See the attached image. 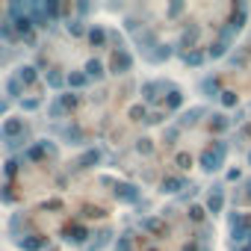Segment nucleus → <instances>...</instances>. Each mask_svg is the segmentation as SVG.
Returning a JSON list of instances; mask_svg holds the SVG:
<instances>
[{"label":"nucleus","instance_id":"423d86ee","mask_svg":"<svg viewBox=\"0 0 251 251\" xmlns=\"http://www.w3.org/2000/svg\"><path fill=\"white\" fill-rule=\"evenodd\" d=\"M15 245L21 248V251H45L48 248V236L45 233H18L15 236Z\"/></svg>","mask_w":251,"mask_h":251},{"label":"nucleus","instance_id":"ea45409f","mask_svg":"<svg viewBox=\"0 0 251 251\" xmlns=\"http://www.w3.org/2000/svg\"><path fill=\"white\" fill-rule=\"evenodd\" d=\"M180 12H183V0H175V3L166 9V18H177Z\"/></svg>","mask_w":251,"mask_h":251},{"label":"nucleus","instance_id":"9d476101","mask_svg":"<svg viewBox=\"0 0 251 251\" xmlns=\"http://www.w3.org/2000/svg\"><path fill=\"white\" fill-rule=\"evenodd\" d=\"M198 39H201V27H198V24H189V27H183V33H180V42H177V48H183V53H186V50H195Z\"/></svg>","mask_w":251,"mask_h":251},{"label":"nucleus","instance_id":"c756f323","mask_svg":"<svg viewBox=\"0 0 251 251\" xmlns=\"http://www.w3.org/2000/svg\"><path fill=\"white\" fill-rule=\"evenodd\" d=\"M45 80H48L50 89H62V86H65V74H62L59 68H50V71L45 74Z\"/></svg>","mask_w":251,"mask_h":251},{"label":"nucleus","instance_id":"1a4fd4ad","mask_svg":"<svg viewBox=\"0 0 251 251\" xmlns=\"http://www.w3.org/2000/svg\"><path fill=\"white\" fill-rule=\"evenodd\" d=\"M89 230L83 227V225H68L65 230H62V239L65 242H71V245H89Z\"/></svg>","mask_w":251,"mask_h":251},{"label":"nucleus","instance_id":"58836bf2","mask_svg":"<svg viewBox=\"0 0 251 251\" xmlns=\"http://www.w3.org/2000/svg\"><path fill=\"white\" fill-rule=\"evenodd\" d=\"M115 251H133V242H130V236L124 233V236H118V242H115Z\"/></svg>","mask_w":251,"mask_h":251},{"label":"nucleus","instance_id":"bb28decb","mask_svg":"<svg viewBox=\"0 0 251 251\" xmlns=\"http://www.w3.org/2000/svg\"><path fill=\"white\" fill-rule=\"evenodd\" d=\"M65 86L68 89H86L89 86V77L83 71H71V74H65Z\"/></svg>","mask_w":251,"mask_h":251},{"label":"nucleus","instance_id":"49530a36","mask_svg":"<svg viewBox=\"0 0 251 251\" xmlns=\"http://www.w3.org/2000/svg\"><path fill=\"white\" fill-rule=\"evenodd\" d=\"M9 103H12V100H9L6 95H3V98H0V115H6V112H9Z\"/></svg>","mask_w":251,"mask_h":251},{"label":"nucleus","instance_id":"39448f33","mask_svg":"<svg viewBox=\"0 0 251 251\" xmlns=\"http://www.w3.org/2000/svg\"><path fill=\"white\" fill-rule=\"evenodd\" d=\"M112 195H115V201H121V204H139V198H142L139 186H136V183H127V180H115Z\"/></svg>","mask_w":251,"mask_h":251},{"label":"nucleus","instance_id":"a211bd4d","mask_svg":"<svg viewBox=\"0 0 251 251\" xmlns=\"http://www.w3.org/2000/svg\"><path fill=\"white\" fill-rule=\"evenodd\" d=\"M62 139H68L71 145H83L86 142V133L80 124H68V127H62Z\"/></svg>","mask_w":251,"mask_h":251},{"label":"nucleus","instance_id":"864d4df0","mask_svg":"<svg viewBox=\"0 0 251 251\" xmlns=\"http://www.w3.org/2000/svg\"><path fill=\"white\" fill-rule=\"evenodd\" d=\"M248 163H251V154H248Z\"/></svg>","mask_w":251,"mask_h":251},{"label":"nucleus","instance_id":"20e7f679","mask_svg":"<svg viewBox=\"0 0 251 251\" xmlns=\"http://www.w3.org/2000/svg\"><path fill=\"white\" fill-rule=\"evenodd\" d=\"M27 133V124H24V118H6L3 124H0V142H15V139H21Z\"/></svg>","mask_w":251,"mask_h":251},{"label":"nucleus","instance_id":"6ab92c4d","mask_svg":"<svg viewBox=\"0 0 251 251\" xmlns=\"http://www.w3.org/2000/svg\"><path fill=\"white\" fill-rule=\"evenodd\" d=\"M86 39L92 42V48H103V45L109 42V36H106V30H103V27H98V24L86 30Z\"/></svg>","mask_w":251,"mask_h":251},{"label":"nucleus","instance_id":"6e6552de","mask_svg":"<svg viewBox=\"0 0 251 251\" xmlns=\"http://www.w3.org/2000/svg\"><path fill=\"white\" fill-rule=\"evenodd\" d=\"M189 183H186V177L183 175H166L163 180H160V192L163 195H177L180 189H186Z\"/></svg>","mask_w":251,"mask_h":251},{"label":"nucleus","instance_id":"f03ea898","mask_svg":"<svg viewBox=\"0 0 251 251\" xmlns=\"http://www.w3.org/2000/svg\"><path fill=\"white\" fill-rule=\"evenodd\" d=\"M74 106H77V95H74V92L56 95V98L48 103V118H62V115H68Z\"/></svg>","mask_w":251,"mask_h":251},{"label":"nucleus","instance_id":"4c0bfd02","mask_svg":"<svg viewBox=\"0 0 251 251\" xmlns=\"http://www.w3.org/2000/svg\"><path fill=\"white\" fill-rule=\"evenodd\" d=\"M175 163H177L180 169H189V166H192V154H186V151H177V154H175Z\"/></svg>","mask_w":251,"mask_h":251},{"label":"nucleus","instance_id":"c9c22d12","mask_svg":"<svg viewBox=\"0 0 251 251\" xmlns=\"http://www.w3.org/2000/svg\"><path fill=\"white\" fill-rule=\"evenodd\" d=\"M136 151H139L142 157H151V154H154V142H151V139H139V142H136Z\"/></svg>","mask_w":251,"mask_h":251},{"label":"nucleus","instance_id":"2f4dec72","mask_svg":"<svg viewBox=\"0 0 251 251\" xmlns=\"http://www.w3.org/2000/svg\"><path fill=\"white\" fill-rule=\"evenodd\" d=\"M127 115H130L133 121H145V118H148V106H145V103H133V106L127 109Z\"/></svg>","mask_w":251,"mask_h":251},{"label":"nucleus","instance_id":"412c9836","mask_svg":"<svg viewBox=\"0 0 251 251\" xmlns=\"http://www.w3.org/2000/svg\"><path fill=\"white\" fill-rule=\"evenodd\" d=\"M204 112H207L204 106H192V109H186V112L180 115V121H177V127H180V130H183V127H192V124H195Z\"/></svg>","mask_w":251,"mask_h":251},{"label":"nucleus","instance_id":"09e8293b","mask_svg":"<svg viewBox=\"0 0 251 251\" xmlns=\"http://www.w3.org/2000/svg\"><path fill=\"white\" fill-rule=\"evenodd\" d=\"M98 183H100V186H115V180H112V177H106V175H103V177H98Z\"/></svg>","mask_w":251,"mask_h":251},{"label":"nucleus","instance_id":"2eb2a0df","mask_svg":"<svg viewBox=\"0 0 251 251\" xmlns=\"http://www.w3.org/2000/svg\"><path fill=\"white\" fill-rule=\"evenodd\" d=\"M139 227H142L145 233H154V236L166 233V222L157 219V216H145V219H139Z\"/></svg>","mask_w":251,"mask_h":251},{"label":"nucleus","instance_id":"ddd939ff","mask_svg":"<svg viewBox=\"0 0 251 251\" xmlns=\"http://www.w3.org/2000/svg\"><path fill=\"white\" fill-rule=\"evenodd\" d=\"M225 210V189L222 186H213V192L207 195V213H222Z\"/></svg>","mask_w":251,"mask_h":251},{"label":"nucleus","instance_id":"f704fd0d","mask_svg":"<svg viewBox=\"0 0 251 251\" xmlns=\"http://www.w3.org/2000/svg\"><path fill=\"white\" fill-rule=\"evenodd\" d=\"M204 213H207V210H204L201 204H192V207H189V222L201 225V222H204Z\"/></svg>","mask_w":251,"mask_h":251},{"label":"nucleus","instance_id":"393cba45","mask_svg":"<svg viewBox=\"0 0 251 251\" xmlns=\"http://www.w3.org/2000/svg\"><path fill=\"white\" fill-rule=\"evenodd\" d=\"M180 59H183V65H189V68H198V65H204L207 53L195 48V50H186V53H180Z\"/></svg>","mask_w":251,"mask_h":251},{"label":"nucleus","instance_id":"8fccbe9b","mask_svg":"<svg viewBox=\"0 0 251 251\" xmlns=\"http://www.w3.org/2000/svg\"><path fill=\"white\" fill-rule=\"evenodd\" d=\"M239 201H251V180H248V183H245V195H242V198H239Z\"/></svg>","mask_w":251,"mask_h":251},{"label":"nucleus","instance_id":"79ce46f5","mask_svg":"<svg viewBox=\"0 0 251 251\" xmlns=\"http://www.w3.org/2000/svg\"><path fill=\"white\" fill-rule=\"evenodd\" d=\"M68 33H71V36H83V33H86L83 21H68Z\"/></svg>","mask_w":251,"mask_h":251},{"label":"nucleus","instance_id":"473e14b6","mask_svg":"<svg viewBox=\"0 0 251 251\" xmlns=\"http://www.w3.org/2000/svg\"><path fill=\"white\" fill-rule=\"evenodd\" d=\"M219 100H222L225 106H236V103H239V95H236L233 89H222V95H219Z\"/></svg>","mask_w":251,"mask_h":251},{"label":"nucleus","instance_id":"de8ad7c7","mask_svg":"<svg viewBox=\"0 0 251 251\" xmlns=\"http://www.w3.org/2000/svg\"><path fill=\"white\" fill-rule=\"evenodd\" d=\"M183 251H201V245H198V239H192V242H186V245H183Z\"/></svg>","mask_w":251,"mask_h":251},{"label":"nucleus","instance_id":"dca6fc26","mask_svg":"<svg viewBox=\"0 0 251 251\" xmlns=\"http://www.w3.org/2000/svg\"><path fill=\"white\" fill-rule=\"evenodd\" d=\"M136 45H139V48L145 50V56H148L160 42H157V33H154V30H142V33H136Z\"/></svg>","mask_w":251,"mask_h":251},{"label":"nucleus","instance_id":"c85d7f7f","mask_svg":"<svg viewBox=\"0 0 251 251\" xmlns=\"http://www.w3.org/2000/svg\"><path fill=\"white\" fill-rule=\"evenodd\" d=\"M230 127V121H227V115H222V112H216L213 118H210V130L213 133H225Z\"/></svg>","mask_w":251,"mask_h":251},{"label":"nucleus","instance_id":"a19ab883","mask_svg":"<svg viewBox=\"0 0 251 251\" xmlns=\"http://www.w3.org/2000/svg\"><path fill=\"white\" fill-rule=\"evenodd\" d=\"M177 136H180V127L175 124V127H169V130H166V139H163V142H166V145H175V142H177Z\"/></svg>","mask_w":251,"mask_h":251},{"label":"nucleus","instance_id":"5701e85b","mask_svg":"<svg viewBox=\"0 0 251 251\" xmlns=\"http://www.w3.org/2000/svg\"><path fill=\"white\" fill-rule=\"evenodd\" d=\"M201 92H204V98H219V95H222L219 77H204V80H201Z\"/></svg>","mask_w":251,"mask_h":251},{"label":"nucleus","instance_id":"c03bdc74","mask_svg":"<svg viewBox=\"0 0 251 251\" xmlns=\"http://www.w3.org/2000/svg\"><path fill=\"white\" fill-rule=\"evenodd\" d=\"M0 201H3V204H12V201H15V195L9 192V186H3V192H0Z\"/></svg>","mask_w":251,"mask_h":251},{"label":"nucleus","instance_id":"9b49d317","mask_svg":"<svg viewBox=\"0 0 251 251\" xmlns=\"http://www.w3.org/2000/svg\"><path fill=\"white\" fill-rule=\"evenodd\" d=\"M100 148H89V151H83V157L74 163V172H83V169H92V166H98L100 163Z\"/></svg>","mask_w":251,"mask_h":251},{"label":"nucleus","instance_id":"603ef678","mask_svg":"<svg viewBox=\"0 0 251 251\" xmlns=\"http://www.w3.org/2000/svg\"><path fill=\"white\" fill-rule=\"evenodd\" d=\"M145 251H160V248H145Z\"/></svg>","mask_w":251,"mask_h":251},{"label":"nucleus","instance_id":"f257e3e1","mask_svg":"<svg viewBox=\"0 0 251 251\" xmlns=\"http://www.w3.org/2000/svg\"><path fill=\"white\" fill-rule=\"evenodd\" d=\"M225 157H227V142H213L210 148H204L201 151V157H198V163H201V169L207 172V175H213V172H219L222 166H225Z\"/></svg>","mask_w":251,"mask_h":251},{"label":"nucleus","instance_id":"3c124183","mask_svg":"<svg viewBox=\"0 0 251 251\" xmlns=\"http://www.w3.org/2000/svg\"><path fill=\"white\" fill-rule=\"evenodd\" d=\"M9 59V50H0V62H6Z\"/></svg>","mask_w":251,"mask_h":251},{"label":"nucleus","instance_id":"4468645a","mask_svg":"<svg viewBox=\"0 0 251 251\" xmlns=\"http://www.w3.org/2000/svg\"><path fill=\"white\" fill-rule=\"evenodd\" d=\"M172 56H175V45H163V42H160V45H157L145 59H148V62H169Z\"/></svg>","mask_w":251,"mask_h":251},{"label":"nucleus","instance_id":"e433bc0d","mask_svg":"<svg viewBox=\"0 0 251 251\" xmlns=\"http://www.w3.org/2000/svg\"><path fill=\"white\" fill-rule=\"evenodd\" d=\"M18 166H21V160H18V157H9V160H6V166H3L6 177H15V175H18Z\"/></svg>","mask_w":251,"mask_h":251},{"label":"nucleus","instance_id":"b1692460","mask_svg":"<svg viewBox=\"0 0 251 251\" xmlns=\"http://www.w3.org/2000/svg\"><path fill=\"white\" fill-rule=\"evenodd\" d=\"M42 12H45V21L50 24V21H56V18L62 15V3H59V0H45V3H42Z\"/></svg>","mask_w":251,"mask_h":251},{"label":"nucleus","instance_id":"4be33fe9","mask_svg":"<svg viewBox=\"0 0 251 251\" xmlns=\"http://www.w3.org/2000/svg\"><path fill=\"white\" fill-rule=\"evenodd\" d=\"M3 95H6L9 100H21V98H24V86L18 83V77H15V74L6 80V89H3Z\"/></svg>","mask_w":251,"mask_h":251},{"label":"nucleus","instance_id":"a18cd8bd","mask_svg":"<svg viewBox=\"0 0 251 251\" xmlns=\"http://www.w3.org/2000/svg\"><path fill=\"white\" fill-rule=\"evenodd\" d=\"M62 207V201L59 198H50V201H45V210H59Z\"/></svg>","mask_w":251,"mask_h":251},{"label":"nucleus","instance_id":"f3484780","mask_svg":"<svg viewBox=\"0 0 251 251\" xmlns=\"http://www.w3.org/2000/svg\"><path fill=\"white\" fill-rule=\"evenodd\" d=\"M15 77H18L21 86H33V83L39 80V68H36V65H21V68L15 71Z\"/></svg>","mask_w":251,"mask_h":251},{"label":"nucleus","instance_id":"0eeeda50","mask_svg":"<svg viewBox=\"0 0 251 251\" xmlns=\"http://www.w3.org/2000/svg\"><path fill=\"white\" fill-rule=\"evenodd\" d=\"M109 71H112L115 77L133 71V53H130L127 48H124V50H115V53H112V59H109Z\"/></svg>","mask_w":251,"mask_h":251},{"label":"nucleus","instance_id":"7c9ffc66","mask_svg":"<svg viewBox=\"0 0 251 251\" xmlns=\"http://www.w3.org/2000/svg\"><path fill=\"white\" fill-rule=\"evenodd\" d=\"M18 36H15V27H12V21L9 18H3L0 21V42H15Z\"/></svg>","mask_w":251,"mask_h":251},{"label":"nucleus","instance_id":"37998d69","mask_svg":"<svg viewBox=\"0 0 251 251\" xmlns=\"http://www.w3.org/2000/svg\"><path fill=\"white\" fill-rule=\"evenodd\" d=\"M163 118H166V112H148V118H145V121H148V124H160Z\"/></svg>","mask_w":251,"mask_h":251},{"label":"nucleus","instance_id":"cd10ccee","mask_svg":"<svg viewBox=\"0 0 251 251\" xmlns=\"http://www.w3.org/2000/svg\"><path fill=\"white\" fill-rule=\"evenodd\" d=\"M180 106H183V92L175 86V89L169 92V98H166V112H177Z\"/></svg>","mask_w":251,"mask_h":251},{"label":"nucleus","instance_id":"a878e982","mask_svg":"<svg viewBox=\"0 0 251 251\" xmlns=\"http://www.w3.org/2000/svg\"><path fill=\"white\" fill-rule=\"evenodd\" d=\"M109 239H112V230H109V227L98 230V233H95V239L89 242V251H100V248H106V245H109Z\"/></svg>","mask_w":251,"mask_h":251},{"label":"nucleus","instance_id":"7ed1b4c3","mask_svg":"<svg viewBox=\"0 0 251 251\" xmlns=\"http://www.w3.org/2000/svg\"><path fill=\"white\" fill-rule=\"evenodd\" d=\"M172 89H175V83H169V80H148V83H142V100H145V106L154 103V100H160Z\"/></svg>","mask_w":251,"mask_h":251},{"label":"nucleus","instance_id":"f8f14e48","mask_svg":"<svg viewBox=\"0 0 251 251\" xmlns=\"http://www.w3.org/2000/svg\"><path fill=\"white\" fill-rule=\"evenodd\" d=\"M48 151H53V145L48 142V139H42V142H33L27 151H24V160H30V163H36V160H42Z\"/></svg>","mask_w":251,"mask_h":251},{"label":"nucleus","instance_id":"72a5a7b5","mask_svg":"<svg viewBox=\"0 0 251 251\" xmlns=\"http://www.w3.org/2000/svg\"><path fill=\"white\" fill-rule=\"evenodd\" d=\"M42 106V98H21V109L24 112H36Z\"/></svg>","mask_w":251,"mask_h":251},{"label":"nucleus","instance_id":"aec40b11","mask_svg":"<svg viewBox=\"0 0 251 251\" xmlns=\"http://www.w3.org/2000/svg\"><path fill=\"white\" fill-rule=\"evenodd\" d=\"M83 74H86L89 80H103V74H106V71H103V62H100L98 56H92V59L86 62V68H83Z\"/></svg>","mask_w":251,"mask_h":251}]
</instances>
